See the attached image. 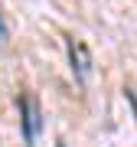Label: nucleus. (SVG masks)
<instances>
[{
    "instance_id": "obj_1",
    "label": "nucleus",
    "mask_w": 137,
    "mask_h": 147,
    "mask_svg": "<svg viewBox=\"0 0 137 147\" xmlns=\"http://www.w3.org/2000/svg\"><path fill=\"white\" fill-rule=\"evenodd\" d=\"M16 105H20V131H23V144L33 147V144H36V134L42 131V108H39V98L23 92L20 98H16Z\"/></svg>"
},
{
    "instance_id": "obj_3",
    "label": "nucleus",
    "mask_w": 137,
    "mask_h": 147,
    "mask_svg": "<svg viewBox=\"0 0 137 147\" xmlns=\"http://www.w3.org/2000/svg\"><path fill=\"white\" fill-rule=\"evenodd\" d=\"M7 36V20H3V13H0V39Z\"/></svg>"
},
{
    "instance_id": "obj_2",
    "label": "nucleus",
    "mask_w": 137,
    "mask_h": 147,
    "mask_svg": "<svg viewBox=\"0 0 137 147\" xmlns=\"http://www.w3.org/2000/svg\"><path fill=\"white\" fill-rule=\"evenodd\" d=\"M68 62H72V75H75V82L82 85H88L91 79V53H88V46H85L82 39H68Z\"/></svg>"
},
{
    "instance_id": "obj_4",
    "label": "nucleus",
    "mask_w": 137,
    "mask_h": 147,
    "mask_svg": "<svg viewBox=\"0 0 137 147\" xmlns=\"http://www.w3.org/2000/svg\"><path fill=\"white\" fill-rule=\"evenodd\" d=\"M59 147H65V141H59Z\"/></svg>"
}]
</instances>
